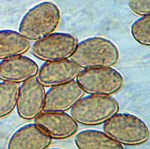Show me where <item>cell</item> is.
I'll list each match as a JSON object with an SVG mask.
<instances>
[{"label":"cell","instance_id":"5","mask_svg":"<svg viewBox=\"0 0 150 149\" xmlns=\"http://www.w3.org/2000/svg\"><path fill=\"white\" fill-rule=\"evenodd\" d=\"M76 79L84 93L89 95H113L122 88L124 82L122 74L110 67L84 68Z\"/></svg>","mask_w":150,"mask_h":149},{"label":"cell","instance_id":"7","mask_svg":"<svg viewBox=\"0 0 150 149\" xmlns=\"http://www.w3.org/2000/svg\"><path fill=\"white\" fill-rule=\"evenodd\" d=\"M46 91L37 77L30 79L19 86L16 103L17 113L21 118L30 121L43 112Z\"/></svg>","mask_w":150,"mask_h":149},{"label":"cell","instance_id":"15","mask_svg":"<svg viewBox=\"0 0 150 149\" xmlns=\"http://www.w3.org/2000/svg\"><path fill=\"white\" fill-rule=\"evenodd\" d=\"M19 86L14 82H0V118L9 115L16 108Z\"/></svg>","mask_w":150,"mask_h":149},{"label":"cell","instance_id":"3","mask_svg":"<svg viewBox=\"0 0 150 149\" xmlns=\"http://www.w3.org/2000/svg\"><path fill=\"white\" fill-rule=\"evenodd\" d=\"M119 108V103L111 96L89 95L82 97L70 109V115L77 123L96 126L109 120Z\"/></svg>","mask_w":150,"mask_h":149},{"label":"cell","instance_id":"8","mask_svg":"<svg viewBox=\"0 0 150 149\" xmlns=\"http://www.w3.org/2000/svg\"><path fill=\"white\" fill-rule=\"evenodd\" d=\"M75 80L51 87L46 93L43 112H65L84 95Z\"/></svg>","mask_w":150,"mask_h":149},{"label":"cell","instance_id":"14","mask_svg":"<svg viewBox=\"0 0 150 149\" xmlns=\"http://www.w3.org/2000/svg\"><path fill=\"white\" fill-rule=\"evenodd\" d=\"M30 42L19 32L0 30V60L23 55L30 48Z\"/></svg>","mask_w":150,"mask_h":149},{"label":"cell","instance_id":"9","mask_svg":"<svg viewBox=\"0 0 150 149\" xmlns=\"http://www.w3.org/2000/svg\"><path fill=\"white\" fill-rule=\"evenodd\" d=\"M82 68L70 60L45 62L37 79L44 87H53L74 80Z\"/></svg>","mask_w":150,"mask_h":149},{"label":"cell","instance_id":"6","mask_svg":"<svg viewBox=\"0 0 150 149\" xmlns=\"http://www.w3.org/2000/svg\"><path fill=\"white\" fill-rule=\"evenodd\" d=\"M78 43L73 34L54 33L34 41L31 53L37 58L45 62L67 60L74 52Z\"/></svg>","mask_w":150,"mask_h":149},{"label":"cell","instance_id":"1","mask_svg":"<svg viewBox=\"0 0 150 149\" xmlns=\"http://www.w3.org/2000/svg\"><path fill=\"white\" fill-rule=\"evenodd\" d=\"M81 68L110 67L119 60V51L109 39L99 37H91L78 43L70 57Z\"/></svg>","mask_w":150,"mask_h":149},{"label":"cell","instance_id":"2","mask_svg":"<svg viewBox=\"0 0 150 149\" xmlns=\"http://www.w3.org/2000/svg\"><path fill=\"white\" fill-rule=\"evenodd\" d=\"M60 20V11L55 4L43 2L29 9L23 16L19 32L29 41H37L53 33Z\"/></svg>","mask_w":150,"mask_h":149},{"label":"cell","instance_id":"4","mask_svg":"<svg viewBox=\"0 0 150 149\" xmlns=\"http://www.w3.org/2000/svg\"><path fill=\"white\" fill-rule=\"evenodd\" d=\"M103 129L122 145H139L150 138L147 125L139 117L128 113H117L103 123Z\"/></svg>","mask_w":150,"mask_h":149},{"label":"cell","instance_id":"16","mask_svg":"<svg viewBox=\"0 0 150 149\" xmlns=\"http://www.w3.org/2000/svg\"><path fill=\"white\" fill-rule=\"evenodd\" d=\"M130 30L135 41L143 46H150V15L138 18L132 24Z\"/></svg>","mask_w":150,"mask_h":149},{"label":"cell","instance_id":"13","mask_svg":"<svg viewBox=\"0 0 150 149\" xmlns=\"http://www.w3.org/2000/svg\"><path fill=\"white\" fill-rule=\"evenodd\" d=\"M74 141L78 149H124L105 132L97 129L81 131L75 135Z\"/></svg>","mask_w":150,"mask_h":149},{"label":"cell","instance_id":"18","mask_svg":"<svg viewBox=\"0 0 150 149\" xmlns=\"http://www.w3.org/2000/svg\"><path fill=\"white\" fill-rule=\"evenodd\" d=\"M62 149V148H50V149Z\"/></svg>","mask_w":150,"mask_h":149},{"label":"cell","instance_id":"17","mask_svg":"<svg viewBox=\"0 0 150 149\" xmlns=\"http://www.w3.org/2000/svg\"><path fill=\"white\" fill-rule=\"evenodd\" d=\"M128 5L133 13L142 17L150 15V0H130Z\"/></svg>","mask_w":150,"mask_h":149},{"label":"cell","instance_id":"11","mask_svg":"<svg viewBox=\"0 0 150 149\" xmlns=\"http://www.w3.org/2000/svg\"><path fill=\"white\" fill-rule=\"evenodd\" d=\"M39 67L26 56H16L0 62V80L16 84L23 83L35 77Z\"/></svg>","mask_w":150,"mask_h":149},{"label":"cell","instance_id":"10","mask_svg":"<svg viewBox=\"0 0 150 149\" xmlns=\"http://www.w3.org/2000/svg\"><path fill=\"white\" fill-rule=\"evenodd\" d=\"M34 123L43 129L51 138L65 139L74 135L78 124L66 112H42L34 119Z\"/></svg>","mask_w":150,"mask_h":149},{"label":"cell","instance_id":"12","mask_svg":"<svg viewBox=\"0 0 150 149\" xmlns=\"http://www.w3.org/2000/svg\"><path fill=\"white\" fill-rule=\"evenodd\" d=\"M52 138L35 123H29L16 130L9 138L7 149H47Z\"/></svg>","mask_w":150,"mask_h":149}]
</instances>
